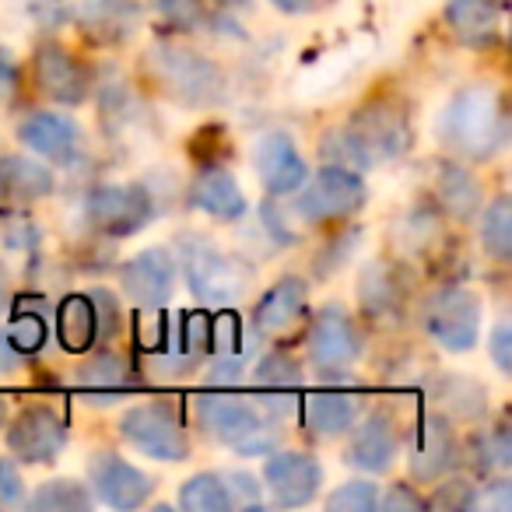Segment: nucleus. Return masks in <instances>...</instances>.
I'll use <instances>...</instances> for the list:
<instances>
[{
    "label": "nucleus",
    "instance_id": "nucleus-1",
    "mask_svg": "<svg viewBox=\"0 0 512 512\" xmlns=\"http://www.w3.org/2000/svg\"><path fill=\"white\" fill-rule=\"evenodd\" d=\"M411 120L397 102H369L351 116L344 127L323 137V155L344 169H376V165L400 158L411 148Z\"/></svg>",
    "mask_w": 512,
    "mask_h": 512
},
{
    "label": "nucleus",
    "instance_id": "nucleus-2",
    "mask_svg": "<svg viewBox=\"0 0 512 512\" xmlns=\"http://www.w3.org/2000/svg\"><path fill=\"white\" fill-rule=\"evenodd\" d=\"M439 137L453 155L488 162L509 141L502 95L495 85H467L449 99L439 120Z\"/></svg>",
    "mask_w": 512,
    "mask_h": 512
},
{
    "label": "nucleus",
    "instance_id": "nucleus-3",
    "mask_svg": "<svg viewBox=\"0 0 512 512\" xmlns=\"http://www.w3.org/2000/svg\"><path fill=\"white\" fill-rule=\"evenodd\" d=\"M144 74L165 99L186 109H211L225 99V74L211 57L183 43H155L144 53Z\"/></svg>",
    "mask_w": 512,
    "mask_h": 512
},
{
    "label": "nucleus",
    "instance_id": "nucleus-4",
    "mask_svg": "<svg viewBox=\"0 0 512 512\" xmlns=\"http://www.w3.org/2000/svg\"><path fill=\"white\" fill-rule=\"evenodd\" d=\"M197 421L232 453L239 456H267L278 449V425L264 407L249 400L228 397V393H200L193 397Z\"/></svg>",
    "mask_w": 512,
    "mask_h": 512
},
{
    "label": "nucleus",
    "instance_id": "nucleus-5",
    "mask_svg": "<svg viewBox=\"0 0 512 512\" xmlns=\"http://www.w3.org/2000/svg\"><path fill=\"white\" fill-rule=\"evenodd\" d=\"M176 256V267H183L190 292L207 306H228L253 281V271L242 264L239 256L225 253L218 242L204 239V235H183Z\"/></svg>",
    "mask_w": 512,
    "mask_h": 512
},
{
    "label": "nucleus",
    "instance_id": "nucleus-6",
    "mask_svg": "<svg viewBox=\"0 0 512 512\" xmlns=\"http://www.w3.org/2000/svg\"><path fill=\"white\" fill-rule=\"evenodd\" d=\"M421 327L442 351L467 355L481 341V299L460 285L439 288L421 306Z\"/></svg>",
    "mask_w": 512,
    "mask_h": 512
},
{
    "label": "nucleus",
    "instance_id": "nucleus-7",
    "mask_svg": "<svg viewBox=\"0 0 512 512\" xmlns=\"http://www.w3.org/2000/svg\"><path fill=\"white\" fill-rule=\"evenodd\" d=\"M85 221L106 239H130L155 221V197L141 183H102L88 190Z\"/></svg>",
    "mask_w": 512,
    "mask_h": 512
},
{
    "label": "nucleus",
    "instance_id": "nucleus-8",
    "mask_svg": "<svg viewBox=\"0 0 512 512\" xmlns=\"http://www.w3.org/2000/svg\"><path fill=\"white\" fill-rule=\"evenodd\" d=\"M299 200L295 211L302 214V221L309 225H330V221H344L355 211H362L369 200V186L355 169L344 165H323L316 176H306V183L299 186Z\"/></svg>",
    "mask_w": 512,
    "mask_h": 512
},
{
    "label": "nucleus",
    "instance_id": "nucleus-9",
    "mask_svg": "<svg viewBox=\"0 0 512 512\" xmlns=\"http://www.w3.org/2000/svg\"><path fill=\"white\" fill-rule=\"evenodd\" d=\"M120 435L151 460L179 463L190 456V435H186L183 421L169 404H158V400L130 407L120 418Z\"/></svg>",
    "mask_w": 512,
    "mask_h": 512
},
{
    "label": "nucleus",
    "instance_id": "nucleus-10",
    "mask_svg": "<svg viewBox=\"0 0 512 512\" xmlns=\"http://www.w3.org/2000/svg\"><path fill=\"white\" fill-rule=\"evenodd\" d=\"M8 425V453L22 463H53L67 446V421L50 404H29L15 414Z\"/></svg>",
    "mask_w": 512,
    "mask_h": 512
},
{
    "label": "nucleus",
    "instance_id": "nucleus-11",
    "mask_svg": "<svg viewBox=\"0 0 512 512\" xmlns=\"http://www.w3.org/2000/svg\"><path fill=\"white\" fill-rule=\"evenodd\" d=\"M306 344H309V358H313V365L323 376H341L362 355V334H358L348 309L337 306V302L316 309Z\"/></svg>",
    "mask_w": 512,
    "mask_h": 512
},
{
    "label": "nucleus",
    "instance_id": "nucleus-12",
    "mask_svg": "<svg viewBox=\"0 0 512 512\" xmlns=\"http://www.w3.org/2000/svg\"><path fill=\"white\" fill-rule=\"evenodd\" d=\"M88 488L95 491L99 502H106L109 509H141L155 491V481L144 474L141 467H134L130 460H123L113 449H99L88 460Z\"/></svg>",
    "mask_w": 512,
    "mask_h": 512
},
{
    "label": "nucleus",
    "instance_id": "nucleus-13",
    "mask_svg": "<svg viewBox=\"0 0 512 512\" xmlns=\"http://www.w3.org/2000/svg\"><path fill=\"white\" fill-rule=\"evenodd\" d=\"M32 74H36L39 92L57 106H81L92 92V74L88 67L60 43H39L32 53Z\"/></svg>",
    "mask_w": 512,
    "mask_h": 512
},
{
    "label": "nucleus",
    "instance_id": "nucleus-14",
    "mask_svg": "<svg viewBox=\"0 0 512 512\" xmlns=\"http://www.w3.org/2000/svg\"><path fill=\"white\" fill-rule=\"evenodd\" d=\"M176 288V253L165 246L141 249L120 267V292L137 309H162Z\"/></svg>",
    "mask_w": 512,
    "mask_h": 512
},
{
    "label": "nucleus",
    "instance_id": "nucleus-15",
    "mask_svg": "<svg viewBox=\"0 0 512 512\" xmlns=\"http://www.w3.org/2000/svg\"><path fill=\"white\" fill-rule=\"evenodd\" d=\"M253 169L271 197H288L309 176V165L302 151L295 148V137L285 130H267L253 144Z\"/></svg>",
    "mask_w": 512,
    "mask_h": 512
},
{
    "label": "nucleus",
    "instance_id": "nucleus-16",
    "mask_svg": "<svg viewBox=\"0 0 512 512\" xmlns=\"http://www.w3.org/2000/svg\"><path fill=\"white\" fill-rule=\"evenodd\" d=\"M264 467V488L274 495V502L281 509H299V505H309L316 498L323 484V467L316 456L299 453V449H281V453H267Z\"/></svg>",
    "mask_w": 512,
    "mask_h": 512
},
{
    "label": "nucleus",
    "instance_id": "nucleus-17",
    "mask_svg": "<svg viewBox=\"0 0 512 512\" xmlns=\"http://www.w3.org/2000/svg\"><path fill=\"white\" fill-rule=\"evenodd\" d=\"M18 141L32 148L39 158H50L57 165H74L81 158V127L64 113H50V109H36L18 123Z\"/></svg>",
    "mask_w": 512,
    "mask_h": 512
},
{
    "label": "nucleus",
    "instance_id": "nucleus-18",
    "mask_svg": "<svg viewBox=\"0 0 512 512\" xmlns=\"http://www.w3.org/2000/svg\"><path fill=\"white\" fill-rule=\"evenodd\" d=\"M351 439H348V453L344 460L351 463L355 470L362 474H386L397 460V449H400V432H397V421L390 418L386 411H372L362 425H351L348 428Z\"/></svg>",
    "mask_w": 512,
    "mask_h": 512
},
{
    "label": "nucleus",
    "instance_id": "nucleus-19",
    "mask_svg": "<svg viewBox=\"0 0 512 512\" xmlns=\"http://www.w3.org/2000/svg\"><path fill=\"white\" fill-rule=\"evenodd\" d=\"M460 456V442L456 432L442 414H425L414 428V446H411V477L414 481H439L456 467Z\"/></svg>",
    "mask_w": 512,
    "mask_h": 512
},
{
    "label": "nucleus",
    "instance_id": "nucleus-20",
    "mask_svg": "<svg viewBox=\"0 0 512 512\" xmlns=\"http://www.w3.org/2000/svg\"><path fill=\"white\" fill-rule=\"evenodd\" d=\"M144 8L137 0H85L78 8V29L95 46H120L141 29Z\"/></svg>",
    "mask_w": 512,
    "mask_h": 512
},
{
    "label": "nucleus",
    "instance_id": "nucleus-21",
    "mask_svg": "<svg viewBox=\"0 0 512 512\" xmlns=\"http://www.w3.org/2000/svg\"><path fill=\"white\" fill-rule=\"evenodd\" d=\"M137 369L120 351H95L78 369V390L95 404H113L137 390Z\"/></svg>",
    "mask_w": 512,
    "mask_h": 512
},
{
    "label": "nucleus",
    "instance_id": "nucleus-22",
    "mask_svg": "<svg viewBox=\"0 0 512 512\" xmlns=\"http://www.w3.org/2000/svg\"><path fill=\"white\" fill-rule=\"evenodd\" d=\"M253 383L260 390V407L271 418H285L302 390V365L288 351H267L253 365Z\"/></svg>",
    "mask_w": 512,
    "mask_h": 512
},
{
    "label": "nucleus",
    "instance_id": "nucleus-23",
    "mask_svg": "<svg viewBox=\"0 0 512 512\" xmlns=\"http://www.w3.org/2000/svg\"><path fill=\"white\" fill-rule=\"evenodd\" d=\"M306 302H309V288H306V281H302V278L288 274V278L274 281V285L260 295V302H256L253 330L260 337L285 334V330H292L295 323L302 320V313H306Z\"/></svg>",
    "mask_w": 512,
    "mask_h": 512
},
{
    "label": "nucleus",
    "instance_id": "nucleus-24",
    "mask_svg": "<svg viewBox=\"0 0 512 512\" xmlns=\"http://www.w3.org/2000/svg\"><path fill=\"white\" fill-rule=\"evenodd\" d=\"M299 418L309 439H337L348 435V428L358 418V400L355 393L344 390H313L299 400Z\"/></svg>",
    "mask_w": 512,
    "mask_h": 512
},
{
    "label": "nucleus",
    "instance_id": "nucleus-25",
    "mask_svg": "<svg viewBox=\"0 0 512 512\" xmlns=\"http://www.w3.org/2000/svg\"><path fill=\"white\" fill-rule=\"evenodd\" d=\"M57 186L53 172L29 155L0 158V207H32L46 200Z\"/></svg>",
    "mask_w": 512,
    "mask_h": 512
},
{
    "label": "nucleus",
    "instance_id": "nucleus-26",
    "mask_svg": "<svg viewBox=\"0 0 512 512\" xmlns=\"http://www.w3.org/2000/svg\"><path fill=\"white\" fill-rule=\"evenodd\" d=\"M190 200L197 211L211 214L214 221H239L249 207L239 179L225 165H204L190 186Z\"/></svg>",
    "mask_w": 512,
    "mask_h": 512
},
{
    "label": "nucleus",
    "instance_id": "nucleus-27",
    "mask_svg": "<svg viewBox=\"0 0 512 512\" xmlns=\"http://www.w3.org/2000/svg\"><path fill=\"white\" fill-rule=\"evenodd\" d=\"M446 18L453 25L456 39L474 50H488L498 43L502 29V4L498 0H449Z\"/></svg>",
    "mask_w": 512,
    "mask_h": 512
},
{
    "label": "nucleus",
    "instance_id": "nucleus-28",
    "mask_svg": "<svg viewBox=\"0 0 512 512\" xmlns=\"http://www.w3.org/2000/svg\"><path fill=\"white\" fill-rule=\"evenodd\" d=\"M8 309L11 320L8 330H4L8 344L22 358L39 355L46 348V341H50V309H46V302L36 299V295H15Z\"/></svg>",
    "mask_w": 512,
    "mask_h": 512
},
{
    "label": "nucleus",
    "instance_id": "nucleus-29",
    "mask_svg": "<svg viewBox=\"0 0 512 512\" xmlns=\"http://www.w3.org/2000/svg\"><path fill=\"white\" fill-rule=\"evenodd\" d=\"M57 341L71 355H85L99 344V320H95L92 295L71 292L67 299H60L57 306Z\"/></svg>",
    "mask_w": 512,
    "mask_h": 512
},
{
    "label": "nucleus",
    "instance_id": "nucleus-30",
    "mask_svg": "<svg viewBox=\"0 0 512 512\" xmlns=\"http://www.w3.org/2000/svg\"><path fill=\"white\" fill-rule=\"evenodd\" d=\"M358 299H362L365 313L369 316H386L397 313L404 306V285H400V274L390 264H369L362 274V285H358Z\"/></svg>",
    "mask_w": 512,
    "mask_h": 512
},
{
    "label": "nucleus",
    "instance_id": "nucleus-31",
    "mask_svg": "<svg viewBox=\"0 0 512 512\" xmlns=\"http://www.w3.org/2000/svg\"><path fill=\"white\" fill-rule=\"evenodd\" d=\"M179 509L186 512H232V495H228V484L214 470H200L190 481H183L179 488Z\"/></svg>",
    "mask_w": 512,
    "mask_h": 512
},
{
    "label": "nucleus",
    "instance_id": "nucleus-32",
    "mask_svg": "<svg viewBox=\"0 0 512 512\" xmlns=\"http://www.w3.org/2000/svg\"><path fill=\"white\" fill-rule=\"evenodd\" d=\"M32 512H85L92 509V488H85L74 477H53L39 484L36 495L29 498Z\"/></svg>",
    "mask_w": 512,
    "mask_h": 512
},
{
    "label": "nucleus",
    "instance_id": "nucleus-33",
    "mask_svg": "<svg viewBox=\"0 0 512 512\" xmlns=\"http://www.w3.org/2000/svg\"><path fill=\"white\" fill-rule=\"evenodd\" d=\"M439 200L456 221H467L481 207V186L470 172L456 169V165H442L439 172Z\"/></svg>",
    "mask_w": 512,
    "mask_h": 512
},
{
    "label": "nucleus",
    "instance_id": "nucleus-34",
    "mask_svg": "<svg viewBox=\"0 0 512 512\" xmlns=\"http://www.w3.org/2000/svg\"><path fill=\"white\" fill-rule=\"evenodd\" d=\"M481 246L495 264H509L512 256V200L495 197L481 218Z\"/></svg>",
    "mask_w": 512,
    "mask_h": 512
},
{
    "label": "nucleus",
    "instance_id": "nucleus-35",
    "mask_svg": "<svg viewBox=\"0 0 512 512\" xmlns=\"http://www.w3.org/2000/svg\"><path fill=\"white\" fill-rule=\"evenodd\" d=\"M207 358H246V334L232 309L207 316Z\"/></svg>",
    "mask_w": 512,
    "mask_h": 512
},
{
    "label": "nucleus",
    "instance_id": "nucleus-36",
    "mask_svg": "<svg viewBox=\"0 0 512 512\" xmlns=\"http://www.w3.org/2000/svg\"><path fill=\"white\" fill-rule=\"evenodd\" d=\"M470 463L477 474H491V470H505L512 463V442L509 428L498 425L491 432H477L470 439Z\"/></svg>",
    "mask_w": 512,
    "mask_h": 512
},
{
    "label": "nucleus",
    "instance_id": "nucleus-37",
    "mask_svg": "<svg viewBox=\"0 0 512 512\" xmlns=\"http://www.w3.org/2000/svg\"><path fill=\"white\" fill-rule=\"evenodd\" d=\"M376 505H379V488L372 481H365V477L341 484V488H334L327 498L330 512H372Z\"/></svg>",
    "mask_w": 512,
    "mask_h": 512
},
{
    "label": "nucleus",
    "instance_id": "nucleus-38",
    "mask_svg": "<svg viewBox=\"0 0 512 512\" xmlns=\"http://www.w3.org/2000/svg\"><path fill=\"white\" fill-rule=\"evenodd\" d=\"M165 25L179 32H193L204 25V0H151Z\"/></svg>",
    "mask_w": 512,
    "mask_h": 512
},
{
    "label": "nucleus",
    "instance_id": "nucleus-39",
    "mask_svg": "<svg viewBox=\"0 0 512 512\" xmlns=\"http://www.w3.org/2000/svg\"><path fill=\"white\" fill-rule=\"evenodd\" d=\"M428 509H477V488L467 477H449L446 484H439L432 498H425Z\"/></svg>",
    "mask_w": 512,
    "mask_h": 512
},
{
    "label": "nucleus",
    "instance_id": "nucleus-40",
    "mask_svg": "<svg viewBox=\"0 0 512 512\" xmlns=\"http://www.w3.org/2000/svg\"><path fill=\"white\" fill-rule=\"evenodd\" d=\"M92 306H95V320H99V344L113 341L120 334V299H116L109 288H92Z\"/></svg>",
    "mask_w": 512,
    "mask_h": 512
},
{
    "label": "nucleus",
    "instance_id": "nucleus-41",
    "mask_svg": "<svg viewBox=\"0 0 512 512\" xmlns=\"http://www.w3.org/2000/svg\"><path fill=\"white\" fill-rule=\"evenodd\" d=\"M225 484H228V495H232V505H249V509L264 505V484L256 481L253 474H246V470H232L225 477Z\"/></svg>",
    "mask_w": 512,
    "mask_h": 512
},
{
    "label": "nucleus",
    "instance_id": "nucleus-42",
    "mask_svg": "<svg viewBox=\"0 0 512 512\" xmlns=\"http://www.w3.org/2000/svg\"><path fill=\"white\" fill-rule=\"evenodd\" d=\"M22 498H25L22 470L15 467V460H8V456H0V509L22 505Z\"/></svg>",
    "mask_w": 512,
    "mask_h": 512
},
{
    "label": "nucleus",
    "instance_id": "nucleus-43",
    "mask_svg": "<svg viewBox=\"0 0 512 512\" xmlns=\"http://www.w3.org/2000/svg\"><path fill=\"white\" fill-rule=\"evenodd\" d=\"M488 351H491V362L498 365V372L509 376L512 372V327H509V320L495 323V330H491V337H488Z\"/></svg>",
    "mask_w": 512,
    "mask_h": 512
},
{
    "label": "nucleus",
    "instance_id": "nucleus-44",
    "mask_svg": "<svg viewBox=\"0 0 512 512\" xmlns=\"http://www.w3.org/2000/svg\"><path fill=\"white\" fill-rule=\"evenodd\" d=\"M379 505H383L386 512H407V509H428L425 495H418V491L411 488V484H393L390 495L379 498Z\"/></svg>",
    "mask_w": 512,
    "mask_h": 512
},
{
    "label": "nucleus",
    "instance_id": "nucleus-45",
    "mask_svg": "<svg viewBox=\"0 0 512 512\" xmlns=\"http://www.w3.org/2000/svg\"><path fill=\"white\" fill-rule=\"evenodd\" d=\"M477 505H488V509L509 512V505H512L509 481H491L488 488H484V495H477Z\"/></svg>",
    "mask_w": 512,
    "mask_h": 512
},
{
    "label": "nucleus",
    "instance_id": "nucleus-46",
    "mask_svg": "<svg viewBox=\"0 0 512 512\" xmlns=\"http://www.w3.org/2000/svg\"><path fill=\"white\" fill-rule=\"evenodd\" d=\"M18 88V64L11 53L0 50V102H8Z\"/></svg>",
    "mask_w": 512,
    "mask_h": 512
},
{
    "label": "nucleus",
    "instance_id": "nucleus-47",
    "mask_svg": "<svg viewBox=\"0 0 512 512\" xmlns=\"http://www.w3.org/2000/svg\"><path fill=\"white\" fill-rule=\"evenodd\" d=\"M22 365H25V358L11 348L8 337L0 334V376H15V372H22Z\"/></svg>",
    "mask_w": 512,
    "mask_h": 512
},
{
    "label": "nucleus",
    "instance_id": "nucleus-48",
    "mask_svg": "<svg viewBox=\"0 0 512 512\" xmlns=\"http://www.w3.org/2000/svg\"><path fill=\"white\" fill-rule=\"evenodd\" d=\"M271 4L285 15H302V11L313 8V0H271Z\"/></svg>",
    "mask_w": 512,
    "mask_h": 512
},
{
    "label": "nucleus",
    "instance_id": "nucleus-49",
    "mask_svg": "<svg viewBox=\"0 0 512 512\" xmlns=\"http://www.w3.org/2000/svg\"><path fill=\"white\" fill-rule=\"evenodd\" d=\"M8 306H11V285H8V271L0 264V316L8 313Z\"/></svg>",
    "mask_w": 512,
    "mask_h": 512
},
{
    "label": "nucleus",
    "instance_id": "nucleus-50",
    "mask_svg": "<svg viewBox=\"0 0 512 512\" xmlns=\"http://www.w3.org/2000/svg\"><path fill=\"white\" fill-rule=\"evenodd\" d=\"M4 421H8V397H0V428H4Z\"/></svg>",
    "mask_w": 512,
    "mask_h": 512
},
{
    "label": "nucleus",
    "instance_id": "nucleus-51",
    "mask_svg": "<svg viewBox=\"0 0 512 512\" xmlns=\"http://www.w3.org/2000/svg\"><path fill=\"white\" fill-rule=\"evenodd\" d=\"M221 8H242V4H249V0H218Z\"/></svg>",
    "mask_w": 512,
    "mask_h": 512
}]
</instances>
